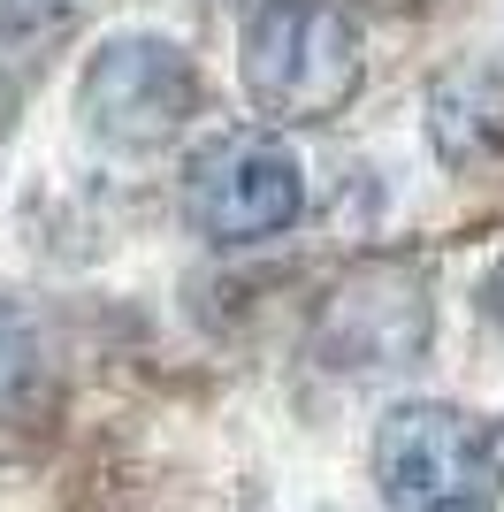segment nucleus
Listing matches in <instances>:
<instances>
[{"label":"nucleus","mask_w":504,"mask_h":512,"mask_svg":"<svg viewBox=\"0 0 504 512\" xmlns=\"http://www.w3.org/2000/svg\"><path fill=\"white\" fill-rule=\"evenodd\" d=\"M237 77L268 123H329L367 85V31L336 0H252L237 23Z\"/></svg>","instance_id":"obj_1"},{"label":"nucleus","mask_w":504,"mask_h":512,"mask_svg":"<svg viewBox=\"0 0 504 512\" xmlns=\"http://www.w3.org/2000/svg\"><path fill=\"white\" fill-rule=\"evenodd\" d=\"M375 482L405 512H459L504 490V421L451 398H405L375 421Z\"/></svg>","instance_id":"obj_2"},{"label":"nucleus","mask_w":504,"mask_h":512,"mask_svg":"<svg viewBox=\"0 0 504 512\" xmlns=\"http://www.w3.org/2000/svg\"><path fill=\"white\" fill-rule=\"evenodd\" d=\"M77 115L107 153H161L199 115V69L161 31H115L77 77Z\"/></svg>","instance_id":"obj_3"},{"label":"nucleus","mask_w":504,"mask_h":512,"mask_svg":"<svg viewBox=\"0 0 504 512\" xmlns=\"http://www.w3.org/2000/svg\"><path fill=\"white\" fill-rule=\"evenodd\" d=\"M306 214V169L275 130H222L184 161V222L207 245H268Z\"/></svg>","instance_id":"obj_4"},{"label":"nucleus","mask_w":504,"mask_h":512,"mask_svg":"<svg viewBox=\"0 0 504 512\" xmlns=\"http://www.w3.org/2000/svg\"><path fill=\"white\" fill-rule=\"evenodd\" d=\"M436 337V299L413 260H352L314 306V360L329 375H398Z\"/></svg>","instance_id":"obj_5"},{"label":"nucleus","mask_w":504,"mask_h":512,"mask_svg":"<svg viewBox=\"0 0 504 512\" xmlns=\"http://www.w3.org/2000/svg\"><path fill=\"white\" fill-rule=\"evenodd\" d=\"M428 146L451 161V169H482L504 153V69L466 62L443 69L436 92H428Z\"/></svg>","instance_id":"obj_6"},{"label":"nucleus","mask_w":504,"mask_h":512,"mask_svg":"<svg viewBox=\"0 0 504 512\" xmlns=\"http://www.w3.org/2000/svg\"><path fill=\"white\" fill-rule=\"evenodd\" d=\"M77 16V0H0V39H46Z\"/></svg>","instance_id":"obj_7"},{"label":"nucleus","mask_w":504,"mask_h":512,"mask_svg":"<svg viewBox=\"0 0 504 512\" xmlns=\"http://www.w3.org/2000/svg\"><path fill=\"white\" fill-rule=\"evenodd\" d=\"M23 375V314L8 299H0V398H8V383Z\"/></svg>","instance_id":"obj_8"},{"label":"nucleus","mask_w":504,"mask_h":512,"mask_svg":"<svg viewBox=\"0 0 504 512\" xmlns=\"http://www.w3.org/2000/svg\"><path fill=\"white\" fill-rule=\"evenodd\" d=\"M482 314H489V321L504 329V253L489 260V276H482Z\"/></svg>","instance_id":"obj_9"},{"label":"nucleus","mask_w":504,"mask_h":512,"mask_svg":"<svg viewBox=\"0 0 504 512\" xmlns=\"http://www.w3.org/2000/svg\"><path fill=\"white\" fill-rule=\"evenodd\" d=\"M8 107H16V92H8V77H0V123H8Z\"/></svg>","instance_id":"obj_10"},{"label":"nucleus","mask_w":504,"mask_h":512,"mask_svg":"<svg viewBox=\"0 0 504 512\" xmlns=\"http://www.w3.org/2000/svg\"><path fill=\"white\" fill-rule=\"evenodd\" d=\"M459 512H489V505H459Z\"/></svg>","instance_id":"obj_11"}]
</instances>
